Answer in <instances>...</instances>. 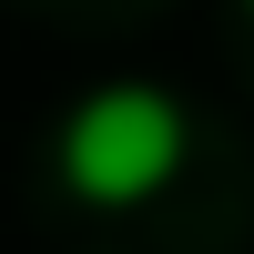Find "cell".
Wrapping results in <instances>:
<instances>
[{
	"label": "cell",
	"instance_id": "cell-1",
	"mask_svg": "<svg viewBox=\"0 0 254 254\" xmlns=\"http://www.w3.org/2000/svg\"><path fill=\"white\" fill-rule=\"evenodd\" d=\"M193 153V122L163 81H102L61 122V183L81 203H153Z\"/></svg>",
	"mask_w": 254,
	"mask_h": 254
}]
</instances>
